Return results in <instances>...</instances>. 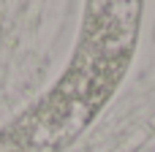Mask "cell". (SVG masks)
Here are the masks:
<instances>
[{
	"mask_svg": "<svg viewBox=\"0 0 155 152\" xmlns=\"http://www.w3.org/2000/svg\"><path fill=\"white\" fill-rule=\"evenodd\" d=\"M139 19L142 0H87L82 35L63 79L0 128L19 152H60L95 120L134 57Z\"/></svg>",
	"mask_w": 155,
	"mask_h": 152,
	"instance_id": "1",
	"label": "cell"
},
{
	"mask_svg": "<svg viewBox=\"0 0 155 152\" xmlns=\"http://www.w3.org/2000/svg\"><path fill=\"white\" fill-rule=\"evenodd\" d=\"M0 152H19V150H16V144L5 136L3 131H0Z\"/></svg>",
	"mask_w": 155,
	"mask_h": 152,
	"instance_id": "2",
	"label": "cell"
}]
</instances>
